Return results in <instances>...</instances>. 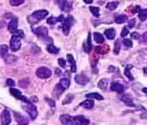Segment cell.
Listing matches in <instances>:
<instances>
[{"label": "cell", "instance_id": "obj_11", "mask_svg": "<svg viewBox=\"0 0 147 125\" xmlns=\"http://www.w3.org/2000/svg\"><path fill=\"white\" fill-rule=\"evenodd\" d=\"M13 115H14L16 121L18 124H20V125L28 124L29 123L28 120L27 119L26 117L24 116V115H22V114H20L18 112H14Z\"/></svg>", "mask_w": 147, "mask_h": 125}, {"label": "cell", "instance_id": "obj_3", "mask_svg": "<svg viewBox=\"0 0 147 125\" xmlns=\"http://www.w3.org/2000/svg\"><path fill=\"white\" fill-rule=\"evenodd\" d=\"M52 74L51 70L46 67H40L37 69L36 72V76L42 79L49 78L52 76Z\"/></svg>", "mask_w": 147, "mask_h": 125}, {"label": "cell", "instance_id": "obj_49", "mask_svg": "<svg viewBox=\"0 0 147 125\" xmlns=\"http://www.w3.org/2000/svg\"><path fill=\"white\" fill-rule=\"evenodd\" d=\"M142 91L144 92L145 93H146L147 95V88H144V89H142Z\"/></svg>", "mask_w": 147, "mask_h": 125}, {"label": "cell", "instance_id": "obj_23", "mask_svg": "<svg viewBox=\"0 0 147 125\" xmlns=\"http://www.w3.org/2000/svg\"><path fill=\"white\" fill-rule=\"evenodd\" d=\"M133 68V66L131 65V64H128V65L126 66L125 70V75L129 78V80H134V77L132 76L131 73V69Z\"/></svg>", "mask_w": 147, "mask_h": 125}, {"label": "cell", "instance_id": "obj_37", "mask_svg": "<svg viewBox=\"0 0 147 125\" xmlns=\"http://www.w3.org/2000/svg\"><path fill=\"white\" fill-rule=\"evenodd\" d=\"M123 44H124V45L126 46V47H132V45H133L132 42L129 39H124L123 40Z\"/></svg>", "mask_w": 147, "mask_h": 125}, {"label": "cell", "instance_id": "obj_18", "mask_svg": "<svg viewBox=\"0 0 147 125\" xmlns=\"http://www.w3.org/2000/svg\"><path fill=\"white\" fill-rule=\"evenodd\" d=\"M64 17L63 15H61L59 17H51L49 18L47 20V24H50V25H54L56 24V23L58 22H62V21H64Z\"/></svg>", "mask_w": 147, "mask_h": 125}, {"label": "cell", "instance_id": "obj_7", "mask_svg": "<svg viewBox=\"0 0 147 125\" xmlns=\"http://www.w3.org/2000/svg\"><path fill=\"white\" fill-rule=\"evenodd\" d=\"M9 91H10V93L11 94V95H12L16 99L24 101V103L30 104V100H28V99L26 96L23 95L20 91L16 89H10Z\"/></svg>", "mask_w": 147, "mask_h": 125}, {"label": "cell", "instance_id": "obj_34", "mask_svg": "<svg viewBox=\"0 0 147 125\" xmlns=\"http://www.w3.org/2000/svg\"><path fill=\"white\" fill-rule=\"evenodd\" d=\"M90 10L91 12V13L93 14V16L98 17L99 16V8L98 7H93V6H91L90 7Z\"/></svg>", "mask_w": 147, "mask_h": 125}, {"label": "cell", "instance_id": "obj_50", "mask_svg": "<svg viewBox=\"0 0 147 125\" xmlns=\"http://www.w3.org/2000/svg\"><path fill=\"white\" fill-rule=\"evenodd\" d=\"M144 72L145 74H147V67L146 68H144Z\"/></svg>", "mask_w": 147, "mask_h": 125}, {"label": "cell", "instance_id": "obj_27", "mask_svg": "<svg viewBox=\"0 0 147 125\" xmlns=\"http://www.w3.org/2000/svg\"><path fill=\"white\" fill-rule=\"evenodd\" d=\"M128 17L125 15H121L119 16H118L115 18V22L118 24H124L127 21Z\"/></svg>", "mask_w": 147, "mask_h": 125}, {"label": "cell", "instance_id": "obj_46", "mask_svg": "<svg viewBox=\"0 0 147 125\" xmlns=\"http://www.w3.org/2000/svg\"><path fill=\"white\" fill-rule=\"evenodd\" d=\"M57 1L58 2L59 6H60V7H61V9L67 3L66 1V0H57Z\"/></svg>", "mask_w": 147, "mask_h": 125}, {"label": "cell", "instance_id": "obj_10", "mask_svg": "<svg viewBox=\"0 0 147 125\" xmlns=\"http://www.w3.org/2000/svg\"><path fill=\"white\" fill-rule=\"evenodd\" d=\"M1 124L8 125L11 123V114L7 110H4L1 115Z\"/></svg>", "mask_w": 147, "mask_h": 125}, {"label": "cell", "instance_id": "obj_41", "mask_svg": "<svg viewBox=\"0 0 147 125\" xmlns=\"http://www.w3.org/2000/svg\"><path fill=\"white\" fill-rule=\"evenodd\" d=\"M6 85L9 86H16V82L14 80L11 79V78H8L6 80Z\"/></svg>", "mask_w": 147, "mask_h": 125}, {"label": "cell", "instance_id": "obj_6", "mask_svg": "<svg viewBox=\"0 0 147 125\" xmlns=\"http://www.w3.org/2000/svg\"><path fill=\"white\" fill-rule=\"evenodd\" d=\"M20 38L13 35L10 41V47L12 52H17L21 47Z\"/></svg>", "mask_w": 147, "mask_h": 125}, {"label": "cell", "instance_id": "obj_4", "mask_svg": "<svg viewBox=\"0 0 147 125\" xmlns=\"http://www.w3.org/2000/svg\"><path fill=\"white\" fill-rule=\"evenodd\" d=\"M74 18L72 16H69L66 17L65 20H64V23L63 24V31L65 35H68L69 33L70 30L72 26Z\"/></svg>", "mask_w": 147, "mask_h": 125}, {"label": "cell", "instance_id": "obj_48", "mask_svg": "<svg viewBox=\"0 0 147 125\" xmlns=\"http://www.w3.org/2000/svg\"><path fill=\"white\" fill-rule=\"evenodd\" d=\"M84 1L86 3V4H91L93 3V0H84Z\"/></svg>", "mask_w": 147, "mask_h": 125}, {"label": "cell", "instance_id": "obj_1", "mask_svg": "<svg viewBox=\"0 0 147 125\" xmlns=\"http://www.w3.org/2000/svg\"><path fill=\"white\" fill-rule=\"evenodd\" d=\"M48 11L46 10H39L33 12L31 16L28 17V20L32 25H34L40 22L41 20L48 15Z\"/></svg>", "mask_w": 147, "mask_h": 125}, {"label": "cell", "instance_id": "obj_44", "mask_svg": "<svg viewBox=\"0 0 147 125\" xmlns=\"http://www.w3.org/2000/svg\"><path fill=\"white\" fill-rule=\"evenodd\" d=\"M135 24H136V19L135 18H132V19L129 21L128 26L130 28H134V26H135Z\"/></svg>", "mask_w": 147, "mask_h": 125}, {"label": "cell", "instance_id": "obj_22", "mask_svg": "<svg viewBox=\"0 0 147 125\" xmlns=\"http://www.w3.org/2000/svg\"><path fill=\"white\" fill-rule=\"evenodd\" d=\"M108 83H109V80L107 79H106V78H102V79H101L98 82V86L100 90H105L107 89V86H108Z\"/></svg>", "mask_w": 147, "mask_h": 125}, {"label": "cell", "instance_id": "obj_38", "mask_svg": "<svg viewBox=\"0 0 147 125\" xmlns=\"http://www.w3.org/2000/svg\"><path fill=\"white\" fill-rule=\"evenodd\" d=\"M58 63L59 64V65L63 68H65L66 66V61L64 60L63 58H59L58 60Z\"/></svg>", "mask_w": 147, "mask_h": 125}, {"label": "cell", "instance_id": "obj_19", "mask_svg": "<svg viewBox=\"0 0 147 125\" xmlns=\"http://www.w3.org/2000/svg\"><path fill=\"white\" fill-rule=\"evenodd\" d=\"M110 50L109 46L107 45H105L104 46H98L95 48V51L96 52L99 54H105L107 52H109V51Z\"/></svg>", "mask_w": 147, "mask_h": 125}, {"label": "cell", "instance_id": "obj_32", "mask_svg": "<svg viewBox=\"0 0 147 125\" xmlns=\"http://www.w3.org/2000/svg\"><path fill=\"white\" fill-rule=\"evenodd\" d=\"M139 17L142 21L147 19V9H142L139 12Z\"/></svg>", "mask_w": 147, "mask_h": 125}, {"label": "cell", "instance_id": "obj_21", "mask_svg": "<svg viewBox=\"0 0 147 125\" xmlns=\"http://www.w3.org/2000/svg\"><path fill=\"white\" fill-rule=\"evenodd\" d=\"M104 34L105 36H106L107 39L112 40V39H113L115 38V37L116 31L113 28H110L105 30L104 32Z\"/></svg>", "mask_w": 147, "mask_h": 125}, {"label": "cell", "instance_id": "obj_26", "mask_svg": "<svg viewBox=\"0 0 147 125\" xmlns=\"http://www.w3.org/2000/svg\"><path fill=\"white\" fill-rule=\"evenodd\" d=\"M86 97L89 98H94L97 100H103L104 97L101 96L98 93H91L86 95Z\"/></svg>", "mask_w": 147, "mask_h": 125}, {"label": "cell", "instance_id": "obj_5", "mask_svg": "<svg viewBox=\"0 0 147 125\" xmlns=\"http://www.w3.org/2000/svg\"><path fill=\"white\" fill-rule=\"evenodd\" d=\"M34 33L38 36L39 38L44 39V40H49L48 38V30L45 26H39L36 28L34 30Z\"/></svg>", "mask_w": 147, "mask_h": 125}, {"label": "cell", "instance_id": "obj_16", "mask_svg": "<svg viewBox=\"0 0 147 125\" xmlns=\"http://www.w3.org/2000/svg\"><path fill=\"white\" fill-rule=\"evenodd\" d=\"M60 121L63 124H72V117L67 114L63 115L60 117Z\"/></svg>", "mask_w": 147, "mask_h": 125}, {"label": "cell", "instance_id": "obj_15", "mask_svg": "<svg viewBox=\"0 0 147 125\" xmlns=\"http://www.w3.org/2000/svg\"><path fill=\"white\" fill-rule=\"evenodd\" d=\"M67 61L71 64V70L72 72H76L77 67H76V63L74 58L73 56L71 54H67Z\"/></svg>", "mask_w": 147, "mask_h": 125}, {"label": "cell", "instance_id": "obj_8", "mask_svg": "<svg viewBox=\"0 0 147 125\" xmlns=\"http://www.w3.org/2000/svg\"><path fill=\"white\" fill-rule=\"evenodd\" d=\"M88 124H90V120L86 118L83 115H77V116L72 117V124L86 125Z\"/></svg>", "mask_w": 147, "mask_h": 125}, {"label": "cell", "instance_id": "obj_35", "mask_svg": "<svg viewBox=\"0 0 147 125\" xmlns=\"http://www.w3.org/2000/svg\"><path fill=\"white\" fill-rule=\"evenodd\" d=\"M25 2V0H10V4L12 6H18Z\"/></svg>", "mask_w": 147, "mask_h": 125}, {"label": "cell", "instance_id": "obj_25", "mask_svg": "<svg viewBox=\"0 0 147 125\" xmlns=\"http://www.w3.org/2000/svg\"><path fill=\"white\" fill-rule=\"evenodd\" d=\"M4 61H5V62L7 64H11L15 62L17 59V57L12 55H6V56L4 57Z\"/></svg>", "mask_w": 147, "mask_h": 125}, {"label": "cell", "instance_id": "obj_14", "mask_svg": "<svg viewBox=\"0 0 147 125\" xmlns=\"http://www.w3.org/2000/svg\"><path fill=\"white\" fill-rule=\"evenodd\" d=\"M18 27V20L17 18H13L11 21L9 23L8 25V30L11 33H14L17 31Z\"/></svg>", "mask_w": 147, "mask_h": 125}, {"label": "cell", "instance_id": "obj_9", "mask_svg": "<svg viewBox=\"0 0 147 125\" xmlns=\"http://www.w3.org/2000/svg\"><path fill=\"white\" fill-rule=\"evenodd\" d=\"M25 109L32 120H34L36 118L37 116H38V110H37L36 105L28 104V105L25 106Z\"/></svg>", "mask_w": 147, "mask_h": 125}, {"label": "cell", "instance_id": "obj_13", "mask_svg": "<svg viewBox=\"0 0 147 125\" xmlns=\"http://www.w3.org/2000/svg\"><path fill=\"white\" fill-rule=\"evenodd\" d=\"M110 90L116 91L118 93H121L124 91V86L123 85L118 82H113L110 86Z\"/></svg>", "mask_w": 147, "mask_h": 125}, {"label": "cell", "instance_id": "obj_36", "mask_svg": "<svg viewBox=\"0 0 147 125\" xmlns=\"http://www.w3.org/2000/svg\"><path fill=\"white\" fill-rule=\"evenodd\" d=\"M121 48V45L120 43H119V41H117L115 43V46H114V52L116 54H118Z\"/></svg>", "mask_w": 147, "mask_h": 125}, {"label": "cell", "instance_id": "obj_43", "mask_svg": "<svg viewBox=\"0 0 147 125\" xmlns=\"http://www.w3.org/2000/svg\"><path fill=\"white\" fill-rule=\"evenodd\" d=\"M45 101L47 102L49 105H50L51 107H55V103L54 100L50 99V98H45Z\"/></svg>", "mask_w": 147, "mask_h": 125}, {"label": "cell", "instance_id": "obj_33", "mask_svg": "<svg viewBox=\"0 0 147 125\" xmlns=\"http://www.w3.org/2000/svg\"><path fill=\"white\" fill-rule=\"evenodd\" d=\"M8 51V47L6 45H1L0 47V53H1V56L4 58L7 55Z\"/></svg>", "mask_w": 147, "mask_h": 125}, {"label": "cell", "instance_id": "obj_24", "mask_svg": "<svg viewBox=\"0 0 147 125\" xmlns=\"http://www.w3.org/2000/svg\"><path fill=\"white\" fill-rule=\"evenodd\" d=\"M94 40L98 44H102L104 42V38L102 34L99 33H94Z\"/></svg>", "mask_w": 147, "mask_h": 125}, {"label": "cell", "instance_id": "obj_20", "mask_svg": "<svg viewBox=\"0 0 147 125\" xmlns=\"http://www.w3.org/2000/svg\"><path fill=\"white\" fill-rule=\"evenodd\" d=\"M92 49V44H91V33H89L88 36V39H87L86 43L84 44V49L86 52L89 53L91 52Z\"/></svg>", "mask_w": 147, "mask_h": 125}, {"label": "cell", "instance_id": "obj_40", "mask_svg": "<svg viewBox=\"0 0 147 125\" xmlns=\"http://www.w3.org/2000/svg\"><path fill=\"white\" fill-rule=\"evenodd\" d=\"M129 30L127 29V28L126 26H125L123 28V29L121 33V36L122 38L123 37H125L129 34Z\"/></svg>", "mask_w": 147, "mask_h": 125}, {"label": "cell", "instance_id": "obj_2", "mask_svg": "<svg viewBox=\"0 0 147 125\" xmlns=\"http://www.w3.org/2000/svg\"><path fill=\"white\" fill-rule=\"evenodd\" d=\"M70 86V80L67 79L66 78H61L60 80V82L58 83L57 86H55V95L56 94H58V96H59V95H61L62 93L65 91L66 89H67Z\"/></svg>", "mask_w": 147, "mask_h": 125}, {"label": "cell", "instance_id": "obj_42", "mask_svg": "<svg viewBox=\"0 0 147 125\" xmlns=\"http://www.w3.org/2000/svg\"><path fill=\"white\" fill-rule=\"evenodd\" d=\"M122 98H123L122 101H123L124 102H125V103H132V98H129V97H128L127 96H125Z\"/></svg>", "mask_w": 147, "mask_h": 125}, {"label": "cell", "instance_id": "obj_17", "mask_svg": "<svg viewBox=\"0 0 147 125\" xmlns=\"http://www.w3.org/2000/svg\"><path fill=\"white\" fill-rule=\"evenodd\" d=\"M80 105L85 109H90L94 107V102L93 100L87 99V100L84 101V102H82V103H81Z\"/></svg>", "mask_w": 147, "mask_h": 125}, {"label": "cell", "instance_id": "obj_29", "mask_svg": "<svg viewBox=\"0 0 147 125\" xmlns=\"http://www.w3.org/2000/svg\"><path fill=\"white\" fill-rule=\"evenodd\" d=\"M47 49L48 52L49 53H57L59 51V49L55 47V46L53 44H49L48 45Z\"/></svg>", "mask_w": 147, "mask_h": 125}, {"label": "cell", "instance_id": "obj_12", "mask_svg": "<svg viewBox=\"0 0 147 125\" xmlns=\"http://www.w3.org/2000/svg\"><path fill=\"white\" fill-rule=\"evenodd\" d=\"M76 82L82 85H85L90 81L89 78L84 74H77L75 77Z\"/></svg>", "mask_w": 147, "mask_h": 125}, {"label": "cell", "instance_id": "obj_47", "mask_svg": "<svg viewBox=\"0 0 147 125\" xmlns=\"http://www.w3.org/2000/svg\"><path fill=\"white\" fill-rule=\"evenodd\" d=\"M143 41L145 43L147 44V31L145 32L143 35Z\"/></svg>", "mask_w": 147, "mask_h": 125}, {"label": "cell", "instance_id": "obj_31", "mask_svg": "<svg viewBox=\"0 0 147 125\" xmlns=\"http://www.w3.org/2000/svg\"><path fill=\"white\" fill-rule=\"evenodd\" d=\"M74 96L72 94H69L66 96L65 99L63 100L62 104L63 105L70 104L74 99Z\"/></svg>", "mask_w": 147, "mask_h": 125}, {"label": "cell", "instance_id": "obj_28", "mask_svg": "<svg viewBox=\"0 0 147 125\" xmlns=\"http://www.w3.org/2000/svg\"><path fill=\"white\" fill-rule=\"evenodd\" d=\"M30 80L28 78H24V79H22L18 82V85L23 88V89H26V88H27L28 86L30 85Z\"/></svg>", "mask_w": 147, "mask_h": 125}, {"label": "cell", "instance_id": "obj_39", "mask_svg": "<svg viewBox=\"0 0 147 125\" xmlns=\"http://www.w3.org/2000/svg\"><path fill=\"white\" fill-rule=\"evenodd\" d=\"M13 35H15L17 37H19V38H24V33L22 30H17L14 32V33H13Z\"/></svg>", "mask_w": 147, "mask_h": 125}, {"label": "cell", "instance_id": "obj_45", "mask_svg": "<svg viewBox=\"0 0 147 125\" xmlns=\"http://www.w3.org/2000/svg\"><path fill=\"white\" fill-rule=\"evenodd\" d=\"M131 38L134 39H138L140 38V34L137 33V32H133V33L131 34Z\"/></svg>", "mask_w": 147, "mask_h": 125}, {"label": "cell", "instance_id": "obj_30", "mask_svg": "<svg viewBox=\"0 0 147 125\" xmlns=\"http://www.w3.org/2000/svg\"><path fill=\"white\" fill-rule=\"evenodd\" d=\"M118 4L119 3L118 1H113V2L108 3L106 6V8L109 9L110 11H113L118 7Z\"/></svg>", "mask_w": 147, "mask_h": 125}]
</instances>
